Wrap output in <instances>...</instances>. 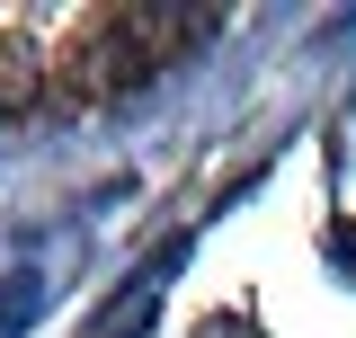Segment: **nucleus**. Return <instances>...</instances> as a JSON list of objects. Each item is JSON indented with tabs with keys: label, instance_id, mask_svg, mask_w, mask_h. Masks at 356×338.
<instances>
[{
	"label": "nucleus",
	"instance_id": "obj_2",
	"mask_svg": "<svg viewBox=\"0 0 356 338\" xmlns=\"http://www.w3.org/2000/svg\"><path fill=\"white\" fill-rule=\"evenodd\" d=\"M214 338H222V330H214ZM232 338H241V330H232Z\"/></svg>",
	"mask_w": 356,
	"mask_h": 338
},
{
	"label": "nucleus",
	"instance_id": "obj_1",
	"mask_svg": "<svg viewBox=\"0 0 356 338\" xmlns=\"http://www.w3.org/2000/svg\"><path fill=\"white\" fill-rule=\"evenodd\" d=\"M339 258H348V267H356V232H339Z\"/></svg>",
	"mask_w": 356,
	"mask_h": 338
}]
</instances>
